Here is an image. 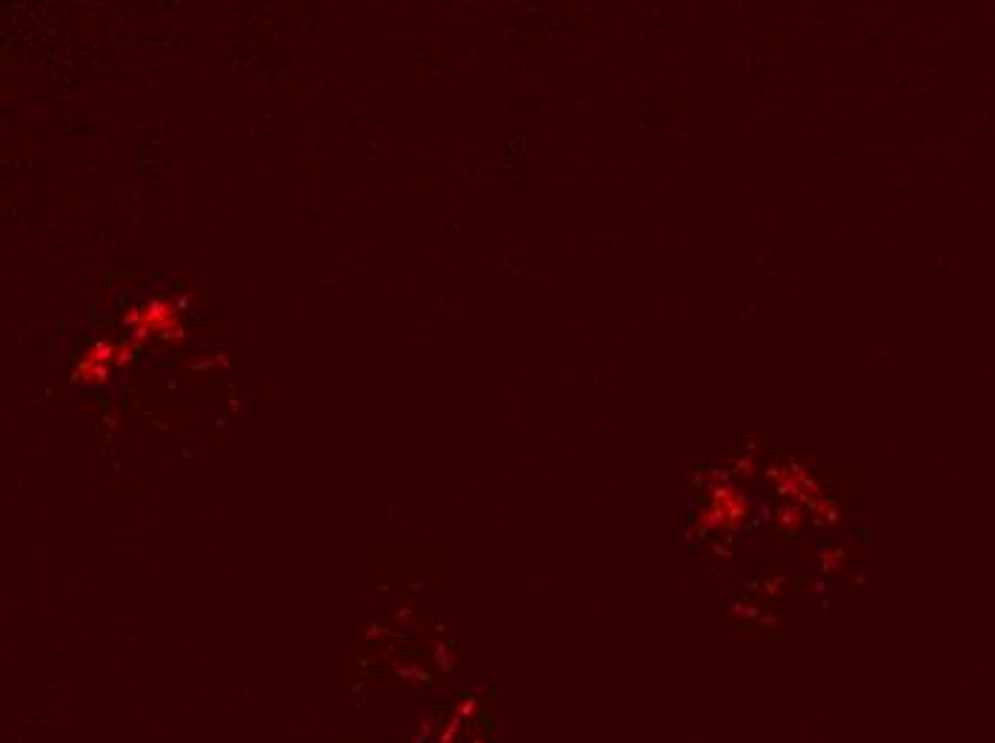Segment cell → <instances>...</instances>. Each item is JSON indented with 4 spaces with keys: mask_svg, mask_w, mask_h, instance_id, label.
I'll list each match as a JSON object with an SVG mask.
<instances>
[{
    "mask_svg": "<svg viewBox=\"0 0 995 743\" xmlns=\"http://www.w3.org/2000/svg\"><path fill=\"white\" fill-rule=\"evenodd\" d=\"M120 324L127 329V340L138 353L155 338L180 340L186 335L184 318H180V304L173 298H164V295H152V298L135 304L132 309L124 313Z\"/></svg>",
    "mask_w": 995,
    "mask_h": 743,
    "instance_id": "cell-1",
    "label": "cell"
},
{
    "mask_svg": "<svg viewBox=\"0 0 995 743\" xmlns=\"http://www.w3.org/2000/svg\"><path fill=\"white\" fill-rule=\"evenodd\" d=\"M770 478H776L778 492H781V495H787V498H792V504L810 506V509H816L818 515L836 518V509H833V504L824 498L821 489L816 486V481H812L810 475H807V469H801L798 464L787 466V469L770 472Z\"/></svg>",
    "mask_w": 995,
    "mask_h": 743,
    "instance_id": "cell-4",
    "label": "cell"
},
{
    "mask_svg": "<svg viewBox=\"0 0 995 743\" xmlns=\"http://www.w3.org/2000/svg\"><path fill=\"white\" fill-rule=\"evenodd\" d=\"M135 349L129 340H115V338H98L80 353V358L72 366V380L83 386H100L107 384L109 375L115 369H124V366L132 364Z\"/></svg>",
    "mask_w": 995,
    "mask_h": 743,
    "instance_id": "cell-2",
    "label": "cell"
},
{
    "mask_svg": "<svg viewBox=\"0 0 995 743\" xmlns=\"http://www.w3.org/2000/svg\"><path fill=\"white\" fill-rule=\"evenodd\" d=\"M747 512H750V506H747L743 492L736 489L730 481H718L710 492V504L703 506L701 512V526L703 529L736 532L747 518Z\"/></svg>",
    "mask_w": 995,
    "mask_h": 743,
    "instance_id": "cell-3",
    "label": "cell"
},
{
    "mask_svg": "<svg viewBox=\"0 0 995 743\" xmlns=\"http://www.w3.org/2000/svg\"><path fill=\"white\" fill-rule=\"evenodd\" d=\"M778 524H781L787 532H796L798 524H801V506L798 504L784 506L781 515H778Z\"/></svg>",
    "mask_w": 995,
    "mask_h": 743,
    "instance_id": "cell-5",
    "label": "cell"
}]
</instances>
